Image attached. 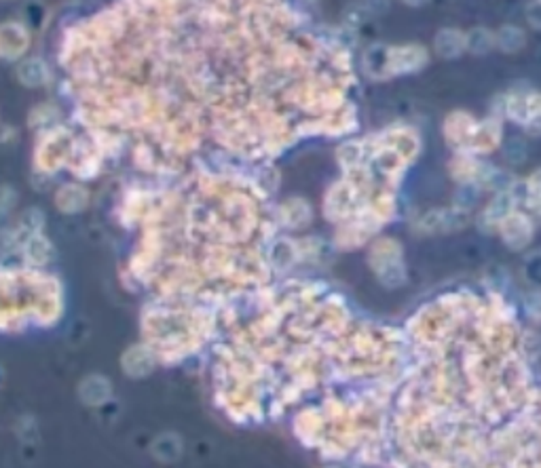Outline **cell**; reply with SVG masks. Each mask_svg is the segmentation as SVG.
Returning <instances> with one entry per match:
<instances>
[{
	"mask_svg": "<svg viewBox=\"0 0 541 468\" xmlns=\"http://www.w3.org/2000/svg\"><path fill=\"white\" fill-rule=\"evenodd\" d=\"M527 20L531 21L535 28H541V0H531V3H528Z\"/></svg>",
	"mask_w": 541,
	"mask_h": 468,
	"instance_id": "277c9868",
	"label": "cell"
},
{
	"mask_svg": "<svg viewBox=\"0 0 541 468\" xmlns=\"http://www.w3.org/2000/svg\"><path fill=\"white\" fill-rule=\"evenodd\" d=\"M493 43H495V38H493V34L485 28H476L466 37V47H468V49L476 51V53L489 51L493 47Z\"/></svg>",
	"mask_w": 541,
	"mask_h": 468,
	"instance_id": "3957f363",
	"label": "cell"
},
{
	"mask_svg": "<svg viewBox=\"0 0 541 468\" xmlns=\"http://www.w3.org/2000/svg\"><path fill=\"white\" fill-rule=\"evenodd\" d=\"M436 47L438 53L444 57H455L466 49V37L459 34L457 30H442L436 38Z\"/></svg>",
	"mask_w": 541,
	"mask_h": 468,
	"instance_id": "6da1fadb",
	"label": "cell"
},
{
	"mask_svg": "<svg viewBox=\"0 0 541 468\" xmlns=\"http://www.w3.org/2000/svg\"><path fill=\"white\" fill-rule=\"evenodd\" d=\"M525 32L516 26H505L497 32L495 43L502 47L503 51H519L522 45H525Z\"/></svg>",
	"mask_w": 541,
	"mask_h": 468,
	"instance_id": "7a4b0ae2",
	"label": "cell"
},
{
	"mask_svg": "<svg viewBox=\"0 0 541 468\" xmlns=\"http://www.w3.org/2000/svg\"><path fill=\"white\" fill-rule=\"evenodd\" d=\"M404 3H408V4H423V3H427V0H404Z\"/></svg>",
	"mask_w": 541,
	"mask_h": 468,
	"instance_id": "5b68a950",
	"label": "cell"
}]
</instances>
